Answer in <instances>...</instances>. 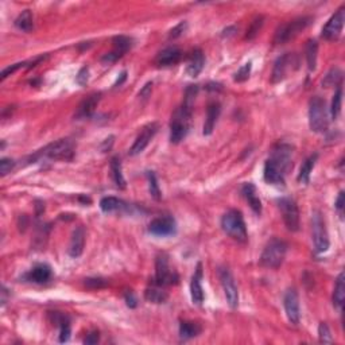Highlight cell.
<instances>
[{
  "label": "cell",
  "instance_id": "obj_1",
  "mask_svg": "<svg viewBox=\"0 0 345 345\" xmlns=\"http://www.w3.org/2000/svg\"><path fill=\"white\" fill-rule=\"evenodd\" d=\"M221 228L228 236L236 240V242L246 243L248 239L247 234L246 222L243 219V215L239 211H228L221 219Z\"/></svg>",
  "mask_w": 345,
  "mask_h": 345
},
{
  "label": "cell",
  "instance_id": "obj_2",
  "mask_svg": "<svg viewBox=\"0 0 345 345\" xmlns=\"http://www.w3.org/2000/svg\"><path fill=\"white\" fill-rule=\"evenodd\" d=\"M288 253V244L280 239H271L266 244L261 256V265L267 269H278Z\"/></svg>",
  "mask_w": 345,
  "mask_h": 345
},
{
  "label": "cell",
  "instance_id": "obj_3",
  "mask_svg": "<svg viewBox=\"0 0 345 345\" xmlns=\"http://www.w3.org/2000/svg\"><path fill=\"white\" fill-rule=\"evenodd\" d=\"M192 109L184 105L174 111L170 122V140L172 143H180L188 135L192 122Z\"/></svg>",
  "mask_w": 345,
  "mask_h": 345
},
{
  "label": "cell",
  "instance_id": "obj_4",
  "mask_svg": "<svg viewBox=\"0 0 345 345\" xmlns=\"http://www.w3.org/2000/svg\"><path fill=\"white\" fill-rule=\"evenodd\" d=\"M74 142L72 139H60L57 142L47 145L43 150H41L33 161L39 157H46L50 159H62V161H70L74 155Z\"/></svg>",
  "mask_w": 345,
  "mask_h": 345
},
{
  "label": "cell",
  "instance_id": "obj_5",
  "mask_svg": "<svg viewBox=\"0 0 345 345\" xmlns=\"http://www.w3.org/2000/svg\"><path fill=\"white\" fill-rule=\"evenodd\" d=\"M328 109H326L325 100L320 96H314L309 103V124L311 131L314 132H324L328 128Z\"/></svg>",
  "mask_w": 345,
  "mask_h": 345
},
{
  "label": "cell",
  "instance_id": "obj_6",
  "mask_svg": "<svg viewBox=\"0 0 345 345\" xmlns=\"http://www.w3.org/2000/svg\"><path fill=\"white\" fill-rule=\"evenodd\" d=\"M310 23L311 18L303 16V18H297V19L288 22V23L280 24L276 28L275 35H274V43L275 45H282V43L289 42L290 39L297 37L301 31L305 30Z\"/></svg>",
  "mask_w": 345,
  "mask_h": 345
},
{
  "label": "cell",
  "instance_id": "obj_7",
  "mask_svg": "<svg viewBox=\"0 0 345 345\" xmlns=\"http://www.w3.org/2000/svg\"><path fill=\"white\" fill-rule=\"evenodd\" d=\"M311 236H313V243H314V248L317 252L322 253L328 251L329 236H328L325 221L322 219L320 211H314L311 216Z\"/></svg>",
  "mask_w": 345,
  "mask_h": 345
},
{
  "label": "cell",
  "instance_id": "obj_8",
  "mask_svg": "<svg viewBox=\"0 0 345 345\" xmlns=\"http://www.w3.org/2000/svg\"><path fill=\"white\" fill-rule=\"evenodd\" d=\"M279 209L283 217V221L289 231L296 232L299 229V211L297 203L290 197H283L279 199Z\"/></svg>",
  "mask_w": 345,
  "mask_h": 345
},
{
  "label": "cell",
  "instance_id": "obj_9",
  "mask_svg": "<svg viewBox=\"0 0 345 345\" xmlns=\"http://www.w3.org/2000/svg\"><path fill=\"white\" fill-rule=\"evenodd\" d=\"M219 278L220 282H221V286L224 289V294H225V298L228 301V305H229L232 309L238 307L239 305V292L238 286L235 283V279L231 271L226 267H220L219 269Z\"/></svg>",
  "mask_w": 345,
  "mask_h": 345
},
{
  "label": "cell",
  "instance_id": "obj_10",
  "mask_svg": "<svg viewBox=\"0 0 345 345\" xmlns=\"http://www.w3.org/2000/svg\"><path fill=\"white\" fill-rule=\"evenodd\" d=\"M178 276L176 272L170 271L169 261L165 253L157 256L155 261V283L158 286H166V284L176 283Z\"/></svg>",
  "mask_w": 345,
  "mask_h": 345
},
{
  "label": "cell",
  "instance_id": "obj_11",
  "mask_svg": "<svg viewBox=\"0 0 345 345\" xmlns=\"http://www.w3.org/2000/svg\"><path fill=\"white\" fill-rule=\"evenodd\" d=\"M292 146H289L286 143H279L272 149L269 161H271L278 169L286 174L292 167Z\"/></svg>",
  "mask_w": 345,
  "mask_h": 345
},
{
  "label": "cell",
  "instance_id": "obj_12",
  "mask_svg": "<svg viewBox=\"0 0 345 345\" xmlns=\"http://www.w3.org/2000/svg\"><path fill=\"white\" fill-rule=\"evenodd\" d=\"M298 60H297L296 54L286 53L282 57H279L275 61L274 69L271 74V82L272 84H278L280 81H283L288 76L289 70L292 69L293 65H297Z\"/></svg>",
  "mask_w": 345,
  "mask_h": 345
},
{
  "label": "cell",
  "instance_id": "obj_13",
  "mask_svg": "<svg viewBox=\"0 0 345 345\" xmlns=\"http://www.w3.org/2000/svg\"><path fill=\"white\" fill-rule=\"evenodd\" d=\"M158 128H159V124L153 122V123H149L147 126H145L142 128V131L139 132V135L135 139L134 145L131 146L130 149V155L135 157V155H139L140 153L145 151L147 146H149L150 140L155 136V134L158 132Z\"/></svg>",
  "mask_w": 345,
  "mask_h": 345
},
{
  "label": "cell",
  "instance_id": "obj_14",
  "mask_svg": "<svg viewBox=\"0 0 345 345\" xmlns=\"http://www.w3.org/2000/svg\"><path fill=\"white\" fill-rule=\"evenodd\" d=\"M345 22V8L341 7L336 14L332 15L328 23L322 28V38L332 41V39L338 38V35L341 34L342 26Z\"/></svg>",
  "mask_w": 345,
  "mask_h": 345
},
{
  "label": "cell",
  "instance_id": "obj_15",
  "mask_svg": "<svg viewBox=\"0 0 345 345\" xmlns=\"http://www.w3.org/2000/svg\"><path fill=\"white\" fill-rule=\"evenodd\" d=\"M177 231L176 220L171 216H161L150 222L149 232L155 236H170Z\"/></svg>",
  "mask_w": 345,
  "mask_h": 345
},
{
  "label": "cell",
  "instance_id": "obj_16",
  "mask_svg": "<svg viewBox=\"0 0 345 345\" xmlns=\"http://www.w3.org/2000/svg\"><path fill=\"white\" fill-rule=\"evenodd\" d=\"M284 310L288 315L289 321L292 322L293 325H298L299 322V298L298 293L296 289H289L283 299Z\"/></svg>",
  "mask_w": 345,
  "mask_h": 345
},
{
  "label": "cell",
  "instance_id": "obj_17",
  "mask_svg": "<svg viewBox=\"0 0 345 345\" xmlns=\"http://www.w3.org/2000/svg\"><path fill=\"white\" fill-rule=\"evenodd\" d=\"M84 247H85V229L84 226L80 225L77 226L76 229L73 231V234H72L68 252H69V255L72 257H78L82 255V252H84Z\"/></svg>",
  "mask_w": 345,
  "mask_h": 345
},
{
  "label": "cell",
  "instance_id": "obj_18",
  "mask_svg": "<svg viewBox=\"0 0 345 345\" xmlns=\"http://www.w3.org/2000/svg\"><path fill=\"white\" fill-rule=\"evenodd\" d=\"M101 99V93H92L91 96H88L82 103L78 105L76 112V119H87L93 115V112L99 105V101Z\"/></svg>",
  "mask_w": 345,
  "mask_h": 345
},
{
  "label": "cell",
  "instance_id": "obj_19",
  "mask_svg": "<svg viewBox=\"0 0 345 345\" xmlns=\"http://www.w3.org/2000/svg\"><path fill=\"white\" fill-rule=\"evenodd\" d=\"M205 65V55L199 49H196L189 55L188 65H186V73L190 77H197L204 69Z\"/></svg>",
  "mask_w": 345,
  "mask_h": 345
},
{
  "label": "cell",
  "instance_id": "obj_20",
  "mask_svg": "<svg viewBox=\"0 0 345 345\" xmlns=\"http://www.w3.org/2000/svg\"><path fill=\"white\" fill-rule=\"evenodd\" d=\"M181 57H182V51L178 47L170 46L163 49L161 53L158 54L155 62L159 66H170L180 61Z\"/></svg>",
  "mask_w": 345,
  "mask_h": 345
},
{
  "label": "cell",
  "instance_id": "obj_21",
  "mask_svg": "<svg viewBox=\"0 0 345 345\" xmlns=\"http://www.w3.org/2000/svg\"><path fill=\"white\" fill-rule=\"evenodd\" d=\"M220 112H221V107H220L219 103L215 101V103H211L208 105L207 119H205V124H204V135H211L213 132Z\"/></svg>",
  "mask_w": 345,
  "mask_h": 345
},
{
  "label": "cell",
  "instance_id": "obj_22",
  "mask_svg": "<svg viewBox=\"0 0 345 345\" xmlns=\"http://www.w3.org/2000/svg\"><path fill=\"white\" fill-rule=\"evenodd\" d=\"M201 276H203V270L201 265L197 266L196 274L193 275L192 283H190V294H192V301L196 305H201L204 302V292L201 286Z\"/></svg>",
  "mask_w": 345,
  "mask_h": 345
},
{
  "label": "cell",
  "instance_id": "obj_23",
  "mask_svg": "<svg viewBox=\"0 0 345 345\" xmlns=\"http://www.w3.org/2000/svg\"><path fill=\"white\" fill-rule=\"evenodd\" d=\"M265 181L272 185H283L284 184V174L280 169H278L271 161H267L265 165Z\"/></svg>",
  "mask_w": 345,
  "mask_h": 345
},
{
  "label": "cell",
  "instance_id": "obj_24",
  "mask_svg": "<svg viewBox=\"0 0 345 345\" xmlns=\"http://www.w3.org/2000/svg\"><path fill=\"white\" fill-rule=\"evenodd\" d=\"M242 194L244 196V198L248 201L249 207L252 208V211L256 213V215H261L262 212V203L261 198L257 196L256 188L255 185L252 184H246L242 189Z\"/></svg>",
  "mask_w": 345,
  "mask_h": 345
},
{
  "label": "cell",
  "instance_id": "obj_25",
  "mask_svg": "<svg viewBox=\"0 0 345 345\" xmlns=\"http://www.w3.org/2000/svg\"><path fill=\"white\" fill-rule=\"evenodd\" d=\"M345 301V280H344V272H340L336 280V286H334L333 292V306L338 310H341L344 306Z\"/></svg>",
  "mask_w": 345,
  "mask_h": 345
},
{
  "label": "cell",
  "instance_id": "obj_26",
  "mask_svg": "<svg viewBox=\"0 0 345 345\" xmlns=\"http://www.w3.org/2000/svg\"><path fill=\"white\" fill-rule=\"evenodd\" d=\"M51 278V269L47 265H37L28 274V279L35 283H45Z\"/></svg>",
  "mask_w": 345,
  "mask_h": 345
},
{
  "label": "cell",
  "instance_id": "obj_27",
  "mask_svg": "<svg viewBox=\"0 0 345 345\" xmlns=\"http://www.w3.org/2000/svg\"><path fill=\"white\" fill-rule=\"evenodd\" d=\"M319 159V154H314V155H310V157L307 158L306 161L303 162V165L301 166V170H299L298 174V181L301 184H309V181H310V174L311 170L314 167L315 162Z\"/></svg>",
  "mask_w": 345,
  "mask_h": 345
},
{
  "label": "cell",
  "instance_id": "obj_28",
  "mask_svg": "<svg viewBox=\"0 0 345 345\" xmlns=\"http://www.w3.org/2000/svg\"><path fill=\"white\" fill-rule=\"evenodd\" d=\"M111 172H112V180L115 182L118 188L124 189L126 188V180H124L123 171H122V163L118 157H113L111 159Z\"/></svg>",
  "mask_w": 345,
  "mask_h": 345
},
{
  "label": "cell",
  "instance_id": "obj_29",
  "mask_svg": "<svg viewBox=\"0 0 345 345\" xmlns=\"http://www.w3.org/2000/svg\"><path fill=\"white\" fill-rule=\"evenodd\" d=\"M201 333V326L196 322H190V321H184L181 322L180 325V336L181 338H184V340H189V338H193L198 336Z\"/></svg>",
  "mask_w": 345,
  "mask_h": 345
},
{
  "label": "cell",
  "instance_id": "obj_30",
  "mask_svg": "<svg viewBox=\"0 0 345 345\" xmlns=\"http://www.w3.org/2000/svg\"><path fill=\"white\" fill-rule=\"evenodd\" d=\"M317 54H319V43L314 39L307 41L306 43V61L309 70H314L317 65Z\"/></svg>",
  "mask_w": 345,
  "mask_h": 345
},
{
  "label": "cell",
  "instance_id": "obj_31",
  "mask_svg": "<svg viewBox=\"0 0 345 345\" xmlns=\"http://www.w3.org/2000/svg\"><path fill=\"white\" fill-rule=\"evenodd\" d=\"M124 207V203L122 199L116 198V197H104L100 201V208L101 211L105 212V213H111V212L119 211Z\"/></svg>",
  "mask_w": 345,
  "mask_h": 345
},
{
  "label": "cell",
  "instance_id": "obj_32",
  "mask_svg": "<svg viewBox=\"0 0 345 345\" xmlns=\"http://www.w3.org/2000/svg\"><path fill=\"white\" fill-rule=\"evenodd\" d=\"M342 80V72L338 68H333V69H330L326 76L324 77V80H322V85L325 87V88H332V87H337L340 85Z\"/></svg>",
  "mask_w": 345,
  "mask_h": 345
},
{
  "label": "cell",
  "instance_id": "obj_33",
  "mask_svg": "<svg viewBox=\"0 0 345 345\" xmlns=\"http://www.w3.org/2000/svg\"><path fill=\"white\" fill-rule=\"evenodd\" d=\"M15 26L24 33L33 30V14L30 10H24L22 14H19L15 19Z\"/></svg>",
  "mask_w": 345,
  "mask_h": 345
},
{
  "label": "cell",
  "instance_id": "obj_34",
  "mask_svg": "<svg viewBox=\"0 0 345 345\" xmlns=\"http://www.w3.org/2000/svg\"><path fill=\"white\" fill-rule=\"evenodd\" d=\"M113 47H115L116 53H119L120 55H124L132 47V38L126 37V35L115 37L113 38Z\"/></svg>",
  "mask_w": 345,
  "mask_h": 345
},
{
  "label": "cell",
  "instance_id": "obj_35",
  "mask_svg": "<svg viewBox=\"0 0 345 345\" xmlns=\"http://www.w3.org/2000/svg\"><path fill=\"white\" fill-rule=\"evenodd\" d=\"M145 297H146L147 301L153 303H165L167 301V294L166 292H163L162 289L158 288H151L147 289L146 293H145Z\"/></svg>",
  "mask_w": 345,
  "mask_h": 345
},
{
  "label": "cell",
  "instance_id": "obj_36",
  "mask_svg": "<svg viewBox=\"0 0 345 345\" xmlns=\"http://www.w3.org/2000/svg\"><path fill=\"white\" fill-rule=\"evenodd\" d=\"M147 182H149V190L150 194L154 197L155 199H161V189H159V185H158L157 176L154 174L153 171H147Z\"/></svg>",
  "mask_w": 345,
  "mask_h": 345
},
{
  "label": "cell",
  "instance_id": "obj_37",
  "mask_svg": "<svg viewBox=\"0 0 345 345\" xmlns=\"http://www.w3.org/2000/svg\"><path fill=\"white\" fill-rule=\"evenodd\" d=\"M341 101H342V91L341 88H338L334 93L333 100H332V107H330V115L333 119H336L340 112H341Z\"/></svg>",
  "mask_w": 345,
  "mask_h": 345
},
{
  "label": "cell",
  "instance_id": "obj_38",
  "mask_svg": "<svg viewBox=\"0 0 345 345\" xmlns=\"http://www.w3.org/2000/svg\"><path fill=\"white\" fill-rule=\"evenodd\" d=\"M197 92H198V87L197 85H189L186 91H185V99L182 105L193 111V104H194V100H196Z\"/></svg>",
  "mask_w": 345,
  "mask_h": 345
},
{
  "label": "cell",
  "instance_id": "obj_39",
  "mask_svg": "<svg viewBox=\"0 0 345 345\" xmlns=\"http://www.w3.org/2000/svg\"><path fill=\"white\" fill-rule=\"evenodd\" d=\"M263 20H265V18L263 16H257V18H255L253 19V22L251 23V26H249V28L247 30V38L248 39H252L255 38V35L259 33V30L262 28V26H263Z\"/></svg>",
  "mask_w": 345,
  "mask_h": 345
},
{
  "label": "cell",
  "instance_id": "obj_40",
  "mask_svg": "<svg viewBox=\"0 0 345 345\" xmlns=\"http://www.w3.org/2000/svg\"><path fill=\"white\" fill-rule=\"evenodd\" d=\"M319 337H320V341L324 342V344H330V342L333 341V338H332V333H330L329 326L326 325L325 322H321V324H320Z\"/></svg>",
  "mask_w": 345,
  "mask_h": 345
},
{
  "label": "cell",
  "instance_id": "obj_41",
  "mask_svg": "<svg viewBox=\"0 0 345 345\" xmlns=\"http://www.w3.org/2000/svg\"><path fill=\"white\" fill-rule=\"evenodd\" d=\"M251 69H252V64H251V62L244 64V65H243L242 68L236 72V74H235V81H238V82H243V81L248 80L249 74H251Z\"/></svg>",
  "mask_w": 345,
  "mask_h": 345
},
{
  "label": "cell",
  "instance_id": "obj_42",
  "mask_svg": "<svg viewBox=\"0 0 345 345\" xmlns=\"http://www.w3.org/2000/svg\"><path fill=\"white\" fill-rule=\"evenodd\" d=\"M14 167H15V162L12 161L11 158H3L0 161V172H2V176H7L8 172H11Z\"/></svg>",
  "mask_w": 345,
  "mask_h": 345
},
{
  "label": "cell",
  "instance_id": "obj_43",
  "mask_svg": "<svg viewBox=\"0 0 345 345\" xmlns=\"http://www.w3.org/2000/svg\"><path fill=\"white\" fill-rule=\"evenodd\" d=\"M107 280L103 278H88L85 279V286L89 289H101L107 286Z\"/></svg>",
  "mask_w": 345,
  "mask_h": 345
},
{
  "label": "cell",
  "instance_id": "obj_44",
  "mask_svg": "<svg viewBox=\"0 0 345 345\" xmlns=\"http://www.w3.org/2000/svg\"><path fill=\"white\" fill-rule=\"evenodd\" d=\"M188 28V23L186 22H181V23L177 24L174 28H171L169 33V38L170 39H176L178 37H181L182 34H185V31Z\"/></svg>",
  "mask_w": 345,
  "mask_h": 345
},
{
  "label": "cell",
  "instance_id": "obj_45",
  "mask_svg": "<svg viewBox=\"0 0 345 345\" xmlns=\"http://www.w3.org/2000/svg\"><path fill=\"white\" fill-rule=\"evenodd\" d=\"M61 333H60V341L65 342L69 340L70 337V325H69V320H65V321L62 322L61 325Z\"/></svg>",
  "mask_w": 345,
  "mask_h": 345
},
{
  "label": "cell",
  "instance_id": "obj_46",
  "mask_svg": "<svg viewBox=\"0 0 345 345\" xmlns=\"http://www.w3.org/2000/svg\"><path fill=\"white\" fill-rule=\"evenodd\" d=\"M88 80H89V69L87 68V66H84L82 69H80L78 74H77L76 81H77V84L81 85V87H84V85H87Z\"/></svg>",
  "mask_w": 345,
  "mask_h": 345
},
{
  "label": "cell",
  "instance_id": "obj_47",
  "mask_svg": "<svg viewBox=\"0 0 345 345\" xmlns=\"http://www.w3.org/2000/svg\"><path fill=\"white\" fill-rule=\"evenodd\" d=\"M23 65H26V64H23V62H19V64H14V65H11V66H8V68H6V69H4L3 72H2V77H0V78H2V81L6 80V78H7L8 76H11V74L15 73L16 70L19 69V68H22V66H23Z\"/></svg>",
  "mask_w": 345,
  "mask_h": 345
},
{
  "label": "cell",
  "instance_id": "obj_48",
  "mask_svg": "<svg viewBox=\"0 0 345 345\" xmlns=\"http://www.w3.org/2000/svg\"><path fill=\"white\" fill-rule=\"evenodd\" d=\"M120 57H123V55H120L119 53H116L115 50H113V51H111V53L105 54V55L101 58V61L105 62V64H112V62L118 61Z\"/></svg>",
  "mask_w": 345,
  "mask_h": 345
},
{
  "label": "cell",
  "instance_id": "obj_49",
  "mask_svg": "<svg viewBox=\"0 0 345 345\" xmlns=\"http://www.w3.org/2000/svg\"><path fill=\"white\" fill-rule=\"evenodd\" d=\"M99 340H100L99 332L93 330V332L88 333V336L85 337L84 342H85V344H88V345H95V344H97V342H99Z\"/></svg>",
  "mask_w": 345,
  "mask_h": 345
},
{
  "label": "cell",
  "instance_id": "obj_50",
  "mask_svg": "<svg viewBox=\"0 0 345 345\" xmlns=\"http://www.w3.org/2000/svg\"><path fill=\"white\" fill-rule=\"evenodd\" d=\"M126 302H127V306H130V307H135L136 305H138V301H136V297L134 296V293H131V292L126 293Z\"/></svg>",
  "mask_w": 345,
  "mask_h": 345
},
{
  "label": "cell",
  "instance_id": "obj_51",
  "mask_svg": "<svg viewBox=\"0 0 345 345\" xmlns=\"http://www.w3.org/2000/svg\"><path fill=\"white\" fill-rule=\"evenodd\" d=\"M151 87H153V82H147L145 87H143V89L139 92V96L142 97V99H147V97H150V95H151Z\"/></svg>",
  "mask_w": 345,
  "mask_h": 345
},
{
  "label": "cell",
  "instance_id": "obj_52",
  "mask_svg": "<svg viewBox=\"0 0 345 345\" xmlns=\"http://www.w3.org/2000/svg\"><path fill=\"white\" fill-rule=\"evenodd\" d=\"M336 209L342 215V209H344V192H340L337 199H336Z\"/></svg>",
  "mask_w": 345,
  "mask_h": 345
},
{
  "label": "cell",
  "instance_id": "obj_53",
  "mask_svg": "<svg viewBox=\"0 0 345 345\" xmlns=\"http://www.w3.org/2000/svg\"><path fill=\"white\" fill-rule=\"evenodd\" d=\"M113 139H115L113 136H109V138L105 139V142H104L103 146H101V150H103V151H107V150L111 149L112 143H113Z\"/></svg>",
  "mask_w": 345,
  "mask_h": 345
},
{
  "label": "cell",
  "instance_id": "obj_54",
  "mask_svg": "<svg viewBox=\"0 0 345 345\" xmlns=\"http://www.w3.org/2000/svg\"><path fill=\"white\" fill-rule=\"evenodd\" d=\"M126 78H127V72H123V73L120 74V80L116 81L115 87H116V85H122V82H123V81L126 80Z\"/></svg>",
  "mask_w": 345,
  "mask_h": 345
},
{
  "label": "cell",
  "instance_id": "obj_55",
  "mask_svg": "<svg viewBox=\"0 0 345 345\" xmlns=\"http://www.w3.org/2000/svg\"><path fill=\"white\" fill-rule=\"evenodd\" d=\"M232 31H235V27H229V28L224 30V34H222V35H232V34H234Z\"/></svg>",
  "mask_w": 345,
  "mask_h": 345
}]
</instances>
